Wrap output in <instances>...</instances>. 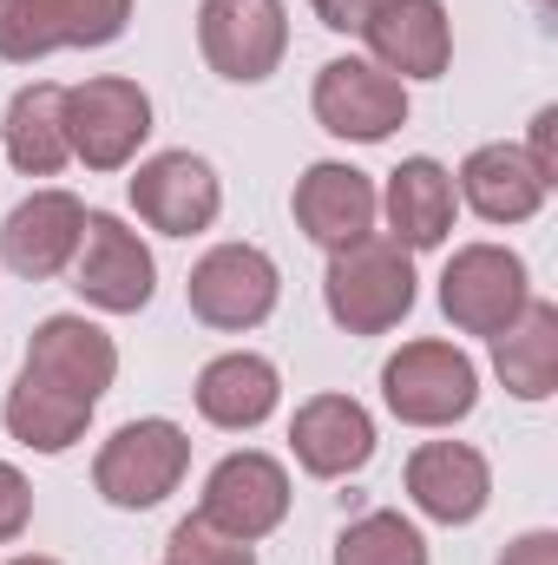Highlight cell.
Segmentation results:
<instances>
[{"label": "cell", "mask_w": 558, "mask_h": 565, "mask_svg": "<svg viewBox=\"0 0 558 565\" xmlns=\"http://www.w3.org/2000/svg\"><path fill=\"white\" fill-rule=\"evenodd\" d=\"M408 500L440 526H473L493 500V467L466 440H427L408 454Z\"/></svg>", "instance_id": "cell-16"}, {"label": "cell", "mask_w": 558, "mask_h": 565, "mask_svg": "<svg viewBox=\"0 0 558 565\" xmlns=\"http://www.w3.org/2000/svg\"><path fill=\"white\" fill-rule=\"evenodd\" d=\"M197 46L217 79L257 86L289 53V13L282 0H204L197 7Z\"/></svg>", "instance_id": "cell-7"}, {"label": "cell", "mask_w": 558, "mask_h": 565, "mask_svg": "<svg viewBox=\"0 0 558 565\" xmlns=\"http://www.w3.org/2000/svg\"><path fill=\"white\" fill-rule=\"evenodd\" d=\"M500 565H558V533H519L500 553Z\"/></svg>", "instance_id": "cell-30"}, {"label": "cell", "mask_w": 558, "mask_h": 565, "mask_svg": "<svg viewBox=\"0 0 558 565\" xmlns=\"http://www.w3.org/2000/svg\"><path fill=\"white\" fill-rule=\"evenodd\" d=\"M73 289L106 309V316H139L158 289V264L144 250V237L112 217V211H86V237H79V257H73Z\"/></svg>", "instance_id": "cell-9"}, {"label": "cell", "mask_w": 558, "mask_h": 565, "mask_svg": "<svg viewBox=\"0 0 558 565\" xmlns=\"http://www.w3.org/2000/svg\"><path fill=\"white\" fill-rule=\"evenodd\" d=\"M309 7H315V20H322V26H335V33H362L388 0H309Z\"/></svg>", "instance_id": "cell-28"}, {"label": "cell", "mask_w": 558, "mask_h": 565, "mask_svg": "<svg viewBox=\"0 0 558 565\" xmlns=\"http://www.w3.org/2000/svg\"><path fill=\"white\" fill-rule=\"evenodd\" d=\"M315 119L322 132L355 145L395 139V126H408V86L395 73H382L375 60H329L315 73Z\"/></svg>", "instance_id": "cell-10"}, {"label": "cell", "mask_w": 558, "mask_h": 565, "mask_svg": "<svg viewBox=\"0 0 558 565\" xmlns=\"http://www.w3.org/2000/svg\"><path fill=\"white\" fill-rule=\"evenodd\" d=\"M382 402H388L395 422L408 427H453L466 422L473 402H480V369L466 362V349L420 335V342H401V355H388Z\"/></svg>", "instance_id": "cell-2"}, {"label": "cell", "mask_w": 558, "mask_h": 565, "mask_svg": "<svg viewBox=\"0 0 558 565\" xmlns=\"http://www.w3.org/2000/svg\"><path fill=\"white\" fill-rule=\"evenodd\" d=\"M335 565H427V540L401 513H362L342 526Z\"/></svg>", "instance_id": "cell-25"}, {"label": "cell", "mask_w": 558, "mask_h": 565, "mask_svg": "<svg viewBox=\"0 0 558 565\" xmlns=\"http://www.w3.org/2000/svg\"><path fill=\"white\" fill-rule=\"evenodd\" d=\"M26 520H33V487H26V473H20V467H7V460H0V546H7V540H20V533H26Z\"/></svg>", "instance_id": "cell-27"}, {"label": "cell", "mask_w": 558, "mask_h": 565, "mask_svg": "<svg viewBox=\"0 0 558 565\" xmlns=\"http://www.w3.org/2000/svg\"><path fill=\"white\" fill-rule=\"evenodd\" d=\"M132 0H0V60L33 66L60 46H112Z\"/></svg>", "instance_id": "cell-6"}, {"label": "cell", "mask_w": 558, "mask_h": 565, "mask_svg": "<svg viewBox=\"0 0 558 565\" xmlns=\"http://www.w3.org/2000/svg\"><path fill=\"white\" fill-rule=\"evenodd\" d=\"M289 211H296V231H302L309 244H322V250H348L355 237H368V231H375L382 191H375V178H368V171L322 158V164H309V171L296 178Z\"/></svg>", "instance_id": "cell-15"}, {"label": "cell", "mask_w": 558, "mask_h": 565, "mask_svg": "<svg viewBox=\"0 0 558 565\" xmlns=\"http://www.w3.org/2000/svg\"><path fill=\"white\" fill-rule=\"evenodd\" d=\"M539 7H552V0H539Z\"/></svg>", "instance_id": "cell-32"}, {"label": "cell", "mask_w": 558, "mask_h": 565, "mask_svg": "<svg viewBox=\"0 0 558 565\" xmlns=\"http://www.w3.org/2000/svg\"><path fill=\"white\" fill-rule=\"evenodd\" d=\"M526 302H533V282H526L519 250H506V244H466L440 270V309L466 335H500Z\"/></svg>", "instance_id": "cell-8"}, {"label": "cell", "mask_w": 558, "mask_h": 565, "mask_svg": "<svg viewBox=\"0 0 558 565\" xmlns=\"http://www.w3.org/2000/svg\"><path fill=\"white\" fill-rule=\"evenodd\" d=\"M0 422H7V434H13L20 447H33V454H66V447L86 434L93 408L73 402V395H60V388H46V382H33V375L20 369L13 388H7Z\"/></svg>", "instance_id": "cell-24"}, {"label": "cell", "mask_w": 558, "mask_h": 565, "mask_svg": "<svg viewBox=\"0 0 558 565\" xmlns=\"http://www.w3.org/2000/svg\"><path fill=\"white\" fill-rule=\"evenodd\" d=\"M322 302L335 316V329L348 335H388L408 309H415V250H401L395 237H355L348 250H329V277Z\"/></svg>", "instance_id": "cell-1"}, {"label": "cell", "mask_w": 558, "mask_h": 565, "mask_svg": "<svg viewBox=\"0 0 558 565\" xmlns=\"http://www.w3.org/2000/svg\"><path fill=\"white\" fill-rule=\"evenodd\" d=\"M184 296H191V316L204 329L244 335V329L270 322V309H277V296H282V277H277V264H270V250H257V244H217V250H204L191 264Z\"/></svg>", "instance_id": "cell-4"}, {"label": "cell", "mask_w": 558, "mask_h": 565, "mask_svg": "<svg viewBox=\"0 0 558 565\" xmlns=\"http://www.w3.org/2000/svg\"><path fill=\"white\" fill-rule=\"evenodd\" d=\"M362 40H368L375 66L395 79H440L453 60V20L440 0H388L362 26Z\"/></svg>", "instance_id": "cell-17"}, {"label": "cell", "mask_w": 558, "mask_h": 565, "mask_svg": "<svg viewBox=\"0 0 558 565\" xmlns=\"http://www.w3.org/2000/svg\"><path fill=\"white\" fill-rule=\"evenodd\" d=\"M79 237H86V204L73 191H33L0 224V264L26 282H46L79 257Z\"/></svg>", "instance_id": "cell-14"}, {"label": "cell", "mask_w": 558, "mask_h": 565, "mask_svg": "<svg viewBox=\"0 0 558 565\" xmlns=\"http://www.w3.org/2000/svg\"><path fill=\"white\" fill-rule=\"evenodd\" d=\"M0 145H7L13 171H26V178H53V171L73 158V139H66V86H53V79L20 86L13 106H7Z\"/></svg>", "instance_id": "cell-22"}, {"label": "cell", "mask_w": 558, "mask_h": 565, "mask_svg": "<svg viewBox=\"0 0 558 565\" xmlns=\"http://www.w3.org/2000/svg\"><path fill=\"white\" fill-rule=\"evenodd\" d=\"M493 369L506 382V395L519 402H546L558 388V302H526L500 335H493Z\"/></svg>", "instance_id": "cell-23"}, {"label": "cell", "mask_w": 558, "mask_h": 565, "mask_svg": "<svg viewBox=\"0 0 558 565\" xmlns=\"http://www.w3.org/2000/svg\"><path fill=\"white\" fill-rule=\"evenodd\" d=\"M132 211L164 237H197L224 211V184L197 151H158L132 171Z\"/></svg>", "instance_id": "cell-13"}, {"label": "cell", "mask_w": 558, "mask_h": 565, "mask_svg": "<svg viewBox=\"0 0 558 565\" xmlns=\"http://www.w3.org/2000/svg\"><path fill=\"white\" fill-rule=\"evenodd\" d=\"M20 369H26L33 382H46V388L73 395V402L99 408V395H106L112 375H119V342H112L99 322H86V316H46V322L33 329Z\"/></svg>", "instance_id": "cell-12"}, {"label": "cell", "mask_w": 558, "mask_h": 565, "mask_svg": "<svg viewBox=\"0 0 558 565\" xmlns=\"http://www.w3.org/2000/svg\"><path fill=\"white\" fill-rule=\"evenodd\" d=\"M552 132H558V106H539V119H533V171L546 178V191L558 184V158H552Z\"/></svg>", "instance_id": "cell-29"}, {"label": "cell", "mask_w": 558, "mask_h": 565, "mask_svg": "<svg viewBox=\"0 0 558 565\" xmlns=\"http://www.w3.org/2000/svg\"><path fill=\"white\" fill-rule=\"evenodd\" d=\"M184 467H191V434L178 422H164V415H144V422H126L106 447H99L93 487H99L112 507L144 513V507H158L164 493H178Z\"/></svg>", "instance_id": "cell-3"}, {"label": "cell", "mask_w": 558, "mask_h": 565, "mask_svg": "<svg viewBox=\"0 0 558 565\" xmlns=\"http://www.w3.org/2000/svg\"><path fill=\"white\" fill-rule=\"evenodd\" d=\"M7 565H60V559H46V553H20V559H7Z\"/></svg>", "instance_id": "cell-31"}, {"label": "cell", "mask_w": 558, "mask_h": 565, "mask_svg": "<svg viewBox=\"0 0 558 565\" xmlns=\"http://www.w3.org/2000/svg\"><path fill=\"white\" fill-rule=\"evenodd\" d=\"M289 447H296V467L315 473V480H342L355 467H368L375 454V422L355 395H309L289 422Z\"/></svg>", "instance_id": "cell-18"}, {"label": "cell", "mask_w": 558, "mask_h": 565, "mask_svg": "<svg viewBox=\"0 0 558 565\" xmlns=\"http://www.w3.org/2000/svg\"><path fill=\"white\" fill-rule=\"evenodd\" d=\"M453 171L433 164V158H401L388 171V191H382V211H388V237L401 250H433L447 244L453 231Z\"/></svg>", "instance_id": "cell-20"}, {"label": "cell", "mask_w": 558, "mask_h": 565, "mask_svg": "<svg viewBox=\"0 0 558 565\" xmlns=\"http://www.w3.org/2000/svg\"><path fill=\"white\" fill-rule=\"evenodd\" d=\"M453 198H466L486 224H526L546 204V178L533 171V158L519 145H480L460 164V191Z\"/></svg>", "instance_id": "cell-21"}, {"label": "cell", "mask_w": 558, "mask_h": 565, "mask_svg": "<svg viewBox=\"0 0 558 565\" xmlns=\"http://www.w3.org/2000/svg\"><path fill=\"white\" fill-rule=\"evenodd\" d=\"M282 382L270 355H250V349H230L217 362H204L197 375V415L211 427H230V434H250L277 415Z\"/></svg>", "instance_id": "cell-19"}, {"label": "cell", "mask_w": 558, "mask_h": 565, "mask_svg": "<svg viewBox=\"0 0 558 565\" xmlns=\"http://www.w3.org/2000/svg\"><path fill=\"white\" fill-rule=\"evenodd\" d=\"M197 513H204L217 533L257 546L264 533H277L282 520H289V473H282V460L257 454V447L224 454V460L211 467V480H204Z\"/></svg>", "instance_id": "cell-11"}, {"label": "cell", "mask_w": 558, "mask_h": 565, "mask_svg": "<svg viewBox=\"0 0 558 565\" xmlns=\"http://www.w3.org/2000/svg\"><path fill=\"white\" fill-rule=\"evenodd\" d=\"M164 565H257V546H250V540H230V533H217L204 513H191V520L171 526Z\"/></svg>", "instance_id": "cell-26"}, {"label": "cell", "mask_w": 558, "mask_h": 565, "mask_svg": "<svg viewBox=\"0 0 558 565\" xmlns=\"http://www.w3.org/2000/svg\"><path fill=\"white\" fill-rule=\"evenodd\" d=\"M66 139L73 158L86 171H119L139 158V145L151 139V99L139 79L99 73L86 86H66Z\"/></svg>", "instance_id": "cell-5"}]
</instances>
